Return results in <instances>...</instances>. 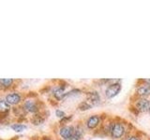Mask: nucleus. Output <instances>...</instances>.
Here are the masks:
<instances>
[{
    "label": "nucleus",
    "instance_id": "ddd939ff",
    "mask_svg": "<svg viewBox=\"0 0 150 140\" xmlns=\"http://www.w3.org/2000/svg\"><path fill=\"white\" fill-rule=\"evenodd\" d=\"M11 128L14 131H16V132H22V131H23L26 127L25 125H22V124H15V125H12Z\"/></svg>",
    "mask_w": 150,
    "mask_h": 140
},
{
    "label": "nucleus",
    "instance_id": "f03ea898",
    "mask_svg": "<svg viewBox=\"0 0 150 140\" xmlns=\"http://www.w3.org/2000/svg\"><path fill=\"white\" fill-rule=\"evenodd\" d=\"M111 134H112V136L115 139H118V138L122 137L125 134L124 125L121 123H115L112 126Z\"/></svg>",
    "mask_w": 150,
    "mask_h": 140
},
{
    "label": "nucleus",
    "instance_id": "f8f14e48",
    "mask_svg": "<svg viewBox=\"0 0 150 140\" xmlns=\"http://www.w3.org/2000/svg\"><path fill=\"white\" fill-rule=\"evenodd\" d=\"M90 107H91V105L89 104L88 102H83L80 104L79 106V108L80 110H88V109H90Z\"/></svg>",
    "mask_w": 150,
    "mask_h": 140
},
{
    "label": "nucleus",
    "instance_id": "20e7f679",
    "mask_svg": "<svg viewBox=\"0 0 150 140\" xmlns=\"http://www.w3.org/2000/svg\"><path fill=\"white\" fill-rule=\"evenodd\" d=\"M60 135L62 136L64 139H69L72 136V134H74V129L71 126H64L60 129Z\"/></svg>",
    "mask_w": 150,
    "mask_h": 140
},
{
    "label": "nucleus",
    "instance_id": "9d476101",
    "mask_svg": "<svg viewBox=\"0 0 150 140\" xmlns=\"http://www.w3.org/2000/svg\"><path fill=\"white\" fill-rule=\"evenodd\" d=\"M54 96H55V98L56 99H58V100H61L62 98H64L65 96H66V93H65V92H64V89L63 88H59V89H57L55 92H54Z\"/></svg>",
    "mask_w": 150,
    "mask_h": 140
},
{
    "label": "nucleus",
    "instance_id": "6e6552de",
    "mask_svg": "<svg viewBox=\"0 0 150 140\" xmlns=\"http://www.w3.org/2000/svg\"><path fill=\"white\" fill-rule=\"evenodd\" d=\"M6 101L11 105H15L20 101V96L17 93H12V94H9L6 97Z\"/></svg>",
    "mask_w": 150,
    "mask_h": 140
},
{
    "label": "nucleus",
    "instance_id": "f3484780",
    "mask_svg": "<svg viewBox=\"0 0 150 140\" xmlns=\"http://www.w3.org/2000/svg\"><path fill=\"white\" fill-rule=\"evenodd\" d=\"M129 140H139V139H138L137 137H136V136H132V137H130Z\"/></svg>",
    "mask_w": 150,
    "mask_h": 140
},
{
    "label": "nucleus",
    "instance_id": "7ed1b4c3",
    "mask_svg": "<svg viewBox=\"0 0 150 140\" xmlns=\"http://www.w3.org/2000/svg\"><path fill=\"white\" fill-rule=\"evenodd\" d=\"M136 107L140 112H146L149 110V107H150V103L147 99L145 98H142L137 101L136 103Z\"/></svg>",
    "mask_w": 150,
    "mask_h": 140
},
{
    "label": "nucleus",
    "instance_id": "4468645a",
    "mask_svg": "<svg viewBox=\"0 0 150 140\" xmlns=\"http://www.w3.org/2000/svg\"><path fill=\"white\" fill-rule=\"evenodd\" d=\"M0 83L3 84L4 86H9L12 83L11 78H1L0 79Z\"/></svg>",
    "mask_w": 150,
    "mask_h": 140
},
{
    "label": "nucleus",
    "instance_id": "a211bd4d",
    "mask_svg": "<svg viewBox=\"0 0 150 140\" xmlns=\"http://www.w3.org/2000/svg\"><path fill=\"white\" fill-rule=\"evenodd\" d=\"M148 111H149V112H150V107H149V110H148Z\"/></svg>",
    "mask_w": 150,
    "mask_h": 140
},
{
    "label": "nucleus",
    "instance_id": "dca6fc26",
    "mask_svg": "<svg viewBox=\"0 0 150 140\" xmlns=\"http://www.w3.org/2000/svg\"><path fill=\"white\" fill-rule=\"evenodd\" d=\"M81 139V137L79 136V135H77L76 134H75V132H74V134H72V136L70 137V138H69L68 140H80Z\"/></svg>",
    "mask_w": 150,
    "mask_h": 140
},
{
    "label": "nucleus",
    "instance_id": "423d86ee",
    "mask_svg": "<svg viewBox=\"0 0 150 140\" xmlns=\"http://www.w3.org/2000/svg\"><path fill=\"white\" fill-rule=\"evenodd\" d=\"M100 117L97 116V115H94V116H91L90 118L87 120L86 125H87L88 128L93 129V128L97 127V126L98 125V123H100Z\"/></svg>",
    "mask_w": 150,
    "mask_h": 140
},
{
    "label": "nucleus",
    "instance_id": "2eb2a0df",
    "mask_svg": "<svg viewBox=\"0 0 150 140\" xmlns=\"http://www.w3.org/2000/svg\"><path fill=\"white\" fill-rule=\"evenodd\" d=\"M55 113H56V116L59 117V118H64V117H65V113L63 111H61V110H56Z\"/></svg>",
    "mask_w": 150,
    "mask_h": 140
},
{
    "label": "nucleus",
    "instance_id": "1a4fd4ad",
    "mask_svg": "<svg viewBox=\"0 0 150 140\" xmlns=\"http://www.w3.org/2000/svg\"><path fill=\"white\" fill-rule=\"evenodd\" d=\"M25 109L29 112H36L38 110L37 105L33 101H30V100L26 101V103L25 104Z\"/></svg>",
    "mask_w": 150,
    "mask_h": 140
},
{
    "label": "nucleus",
    "instance_id": "0eeeda50",
    "mask_svg": "<svg viewBox=\"0 0 150 140\" xmlns=\"http://www.w3.org/2000/svg\"><path fill=\"white\" fill-rule=\"evenodd\" d=\"M137 93L143 98L150 95V83L146 85H143L137 89Z\"/></svg>",
    "mask_w": 150,
    "mask_h": 140
},
{
    "label": "nucleus",
    "instance_id": "9b49d317",
    "mask_svg": "<svg viewBox=\"0 0 150 140\" xmlns=\"http://www.w3.org/2000/svg\"><path fill=\"white\" fill-rule=\"evenodd\" d=\"M9 109V104L7 101H0V112H6Z\"/></svg>",
    "mask_w": 150,
    "mask_h": 140
},
{
    "label": "nucleus",
    "instance_id": "f257e3e1",
    "mask_svg": "<svg viewBox=\"0 0 150 140\" xmlns=\"http://www.w3.org/2000/svg\"><path fill=\"white\" fill-rule=\"evenodd\" d=\"M121 91V84L120 83H112L107 87L105 91V95L108 98H112L116 96Z\"/></svg>",
    "mask_w": 150,
    "mask_h": 140
},
{
    "label": "nucleus",
    "instance_id": "39448f33",
    "mask_svg": "<svg viewBox=\"0 0 150 140\" xmlns=\"http://www.w3.org/2000/svg\"><path fill=\"white\" fill-rule=\"evenodd\" d=\"M87 99L89 101V104H90L91 106H96L100 103V97L97 92H92L87 93Z\"/></svg>",
    "mask_w": 150,
    "mask_h": 140
}]
</instances>
